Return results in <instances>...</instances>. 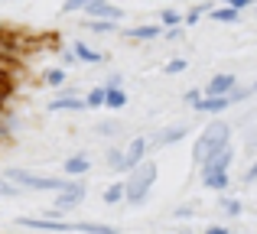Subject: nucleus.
<instances>
[{
    "instance_id": "nucleus-1",
    "label": "nucleus",
    "mask_w": 257,
    "mask_h": 234,
    "mask_svg": "<svg viewBox=\"0 0 257 234\" xmlns=\"http://www.w3.org/2000/svg\"><path fill=\"white\" fill-rule=\"evenodd\" d=\"M231 133H234L231 120H225V117L208 120L199 130V137L192 140V166L195 169H202L212 156H218L221 150H228V146H231Z\"/></svg>"
},
{
    "instance_id": "nucleus-2",
    "label": "nucleus",
    "mask_w": 257,
    "mask_h": 234,
    "mask_svg": "<svg viewBox=\"0 0 257 234\" xmlns=\"http://www.w3.org/2000/svg\"><path fill=\"white\" fill-rule=\"evenodd\" d=\"M4 176L23 192H52V195H59V192H65L72 185V179L65 176H46V172L26 169V166H7Z\"/></svg>"
},
{
    "instance_id": "nucleus-3",
    "label": "nucleus",
    "mask_w": 257,
    "mask_h": 234,
    "mask_svg": "<svg viewBox=\"0 0 257 234\" xmlns=\"http://www.w3.org/2000/svg\"><path fill=\"white\" fill-rule=\"evenodd\" d=\"M157 176H160L157 159H147L144 166H137V169L124 179V185H127V198H124V202L131 205V208H140V205L150 198L153 185H157Z\"/></svg>"
},
{
    "instance_id": "nucleus-4",
    "label": "nucleus",
    "mask_w": 257,
    "mask_h": 234,
    "mask_svg": "<svg viewBox=\"0 0 257 234\" xmlns=\"http://www.w3.org/2000/svg\"><path fill=\"white\" fill-rule=\"evenodd\" d=\"M13 224L30 231H46V234H78V221L72 218H43V215H20L13 218Z\"/></svg>"
},
{
    "instance_id": "nucleus-5",
    "label": "nucleus",
    "mask_w": 257,
    "mask_h": 234,
    "mask_svg": "<svg viewBox=\"0 0 257 234\" xmlns=\"http://www.w3.org/2000/svg\"><path fill=\"white\" fill-rule=\"evenodd\" d=\"M189 133H192V120H173V124L157 127L153 133H147V143H150V153H160L166 146H176Z\"/></svg>"
},
{
    "instance_id": "nucleus-6",
    "label": "nucleus",
    "mask_w": 257,
    "mask_h": 234,
    "mask_svg": "<svg viewBox=\"0 0 257 234\" xmlns=\"http://www.w3.org/2000/svg\"><path fill=\"white\" fill-rule=\"evenodd\" d=\"M88 198V182L85 179H72V185L65 192H59V195H52V211H59V215H69V211H75L78 205H82Z\"/></svg>"
},
{
    "instance_id": "nucleus-7",
    "label": "nucleus",
    "mask_w": 257,
    "mask_h": 234,
    "mask_svg": "<svg viewBox=\"0 0 257 234\" xmlns=\"http://www.w3.org/2000/svg\"><path fill=\"white\" fill-rule=\"evenodd\" d=\"M46 111H59V114H82V111H88L85 104V95H78L72 85H65L62 91H56V98L49 101V108Z\"/></svg>"
},
{
    "instance_id": "nucleus-8",
    "label": "nucleus",
    "mask_w": 257,
    "mask_h": 234,
    "mask_svg": "<svg viewBox=\"0 0 257 234\" xmlns=\"http://www.w3.org/2000/svg\"><path fill=\"white\" fill-rule=\"evenodd\" d=\"M85 20H101V23H120L124 7L111 0H85Z\"/></svg>"
},
{
    "instance_id": "nucleus-9",
    "label": "nucleus",
    "mask_w": 257,
    "mask_h": 234,
    "mask_svg": "<svg viewBox=\"0 0 257 234\" xmlns=\"http://www.w3.org/2000/svg\"><path fill=\"white\" fill-rule=\"evenodd\" d=\"M234 88H238L234 72H215V75L202 85V95H205V98H228Z\"/></svg>"
},
{
    "instance_id": "nucleus-10",
    "label": "nucleus",
    "mask_w": 257,
    "mask_h": 234,
    "mask_svg": "<svg viewBox=\"0 0 257 234\" xmlns=\"http://www.w3.org/2000/svg\"><path fill=\"white\" fill-rule=\"evenodd\" d=\"M124 156H127V176H131L137 166H144L147 159H150V143H147V137H131L127 140Z\"/></svg>"
},
{
    "instance_id": "nucleus-11",
    "label": "nucleus",
    "mask_w": 257,
    "mask_h": 234,
    "mask_svg": "<svg viewBox=\"0 0 257 234\" xmlns=\"http://www.w3.org/2000/svg\"><path fill=\"white\" fill-rule=\"evenodd\" d=\"M88 172H91V156L85 150H78V153L62 159V176L65 179H85Z\"/></svg>"
},
{
    "instance_id": "nucleus-12",
    "label": "nucleus",
    "mask_w": 257,
    "mask_h": 234,
    "mask_svg": "<svg viewBox=\"0 0 257 234\" xmlns=\"http://www.w3.org/2000/svg\"><path fill=\"white\" fill-rule=\"evenodd\" d=\"M69 49L78 56V62H82V65H94V69H98V65H107V62H111V56H107V52H98L94 46H88L85 39H75Z\"/></svg>"
},
{
    "instance_id": "nucleus-13",
    "label": "nucleus",
    "mask_w": 257,
    "mask_h": 234,
    "mask_svg": "<svg viewBox=\"0 0 257 234\" xmlns=\"http://www.w3.org/2000/svg\"><path fill=\"white\" fill-rule=\"evenodd\" d=\"M163 26L160 23H140V26H131V30H124V39H131V43H157V39H163Z\"/></svg>"
},
{
    "instance_id": "nucleus-14",
    "label": "nucleus",
    "mask_w": 257,
    "mask_h": 234,
    "mask_svg": "<svg viewBox=\"0 0 257 234\" xmlns=\"http://www.w3.org/2000/svg\"><path fill=\"white\" fill-rule=\"evenodd\" d=\"M228 108H231V101H228V98H202V101L192 108V114L215 120V117H221V114H225Z\"/></svg>"
},
{
    "instance_id": "nucleus-15",
    "label": "nucleus",
    "mask_w": 257,
    "mask_h": 234,
    "mask_svg": "<svg viewBox=\"0 0 257 234\" xmlns=\"http://www.w3.org/2000/svg\"><path fill=\"white\" fill-rule=\"evenodd\" d=\"M199 182H202V189H208V192L228 195V189H231V172H199Z\"/></svg>"
},
{
    "instance_id": "nucleus-16",
    "label": "nucleus",
    "mask_w": 257,
    "mask_h": 234,
    "mask_svg": "<svg viewBox=\"0 0 257 234\" xmlns=\"http://www.w3.org/2000/svg\"><path fill=\"white\" fill-rule=\"evenodd\" d=\"M124 130H127V124L117 120V117H104V120H94V124H91V133L101 137V140H114V137H120Z\"/></svg>"
},
{
    "instance_id": "nucleus-17",
    "label": "nucleus",
    "mask_w": 257,
    "mask_h": 234,
    "mask_svg": "<svg viewBox=\"0 0 257 234\" xmlns=\"http://www.w3.org/2000/svg\"><path fill=\"white\" fill-rule=\"evenodd\" d=\"M104 166L114 172V176H124V179H127V156H124V146H107V150H104Z\"/></svg>"
},
{
    "instance_id": "nucleus-18",
    "label": "nucleus",
    "mask_w": 257,
    "mask_h": 234,
    "mask_svg": "<svg viewBox=\"0 0 257 234\" xmlns=\"http://www.w3.org/2000/svg\"><path fill=\"white\" fill-rule=\"evenodd\" d=\"M231 163H234V143L228 146V150H221L218 156H212L199 172H231Z\"/></svg>"
},
{
    "instance_id": "nucleus-19",
    "label": "nucleus",
    "mask_w": 257,
    "mask_h": 234,
    "mask_svg": "<svg viewBox=\"0 0 257 234\" xmlns=\"http://www.w3.org/2000/svg\"><path fill=\"white\" fill-rule=\"evenodd\" d=\"M218 211L225 218H231V221H238V218L244 215V202L234 198V195H218Z\"/></svg>"
},
{
    "instance_id": "nucleus-20",
    "label": "nucleus",
    "mask_w": 257,
    "mask_h": 234,
    "mask_svg": "<svg viewBox=\"0 0 257 234\" xmlns=\"http://www.w3.org/2000/svg\"><path fill=\"white\" fill-rule=\"evenodd\" d=\"M157 23L163 26V30H176V26H186V13L179 10V7H163L157 17Z\"/></svg>"
},
{
    "instance_id": "nucleus-21",
    "label": "nucleus",
    "mask_w": 257,
    "mask_h": 234,
    "mask_svg": "<svg viewBox=\"0 0 257 234\" xmlns=\"http://www.w3.org/2000/svg\"><path fill=\"white\" fill-rule=\"evenodd\" d=\"M127 198V185H124V179L120 182H111V185H104L101 189V202L104 205H120Z\"/></svg>"
},
{
    "instance_id": "nucleus-22",
    "label": "nucleus",
    "mask_w": 257,
    "mask_h": 234,
    "mask_svg": "<svg viewBox=\"0 0 257 234\" xmlns=\"http://www.w3.org/2000/svg\"><path fill=\"white\" fill-rule=\"evenodd\" d=\"M127 104H131V95H127L124 88H117V91H107V95H104V111H111V114L124 111Z\"/></svg>"
},
{
    "instance_id": "nucleus-23",
    "label": "nucleus",
    "mask_w": 257,
    "mask_h": 234,
    "mask_svg": "<svg viewBox=\"0 0 257 234\" xmlns=\"http://www.w3.org/2000/svg\"><path fill=\"white\" fill-rule=\"evenodd\" d=\"M208 20H212V23H238L241 20V13L238 10H231V7H212V13H208Z\"/></svg>"
},
{
    "instance_id": "nucleus-24",
    "label": "nucleus",
    "mask_w": 257,
    "mask_h": 234,
    "mask_svg": "<svg viewBox=\"0 0 257 234\" xmlns=\"http://www.w3.org/2000/svg\"><path fill=\"white\" fill-rule=\"evenodd\" d=\"M65 69H46L43 72V85H49V88H56V91H62L65 88Z\"/></svg>"
},
{
    "instance_id": "nucleus-25",
    "label": "nucleus",
    "mask_w": 257,
    "mask_h": 234,
    "mask_svg": "<svg viewBox=\"0 0 257 234\" xmlns=\"http://www.w3.org/2000/svg\"><path fill=\"white\" fill-rule=\"evenodd\" d=\"M104 95H107V91L101 88V85H91V88H88V95H85L88 111H101V108H104Z\"/></svg>"
},
{
    "instance_id": "nucleus-26",
    "label": "nucleus",
    "mask_w": 257,
    "mask_h": 234,
    "mask_svg": "<svg viewBox=\"0 0 257 234\" xmlns=\"http://www.w3.org/2000/svg\"><path fill=\"white\" fill-rule=\"evenodd\" d=\"M208 13H212V4H192L186 10V30H189V26H195L202 17H208Z\"/></svg>"
},
{
    "instance_id": "nucleus-27",
    "label": "nucleus",
    "mask_w": 257,
    "mask_h": 234,
    "mask_svg": "<svg viewBox=\"0 0 257 234\" xmlns=\"http://www.w3.org/2000/svg\"><path fill=\"white\" fill-rule=\"evenodd\" d=\"M186 69H189V59L186 56H173L170 62H163V72H166V75H182Z\"/></svg>"
},
{
    "instance_id": "nucleus-28",
    "label": "nucleus",
    "mask_w": 257,
    "mask_h": 234,
    "mask_svg": "<svg viewBox=\"0 0 257 234\" xmlns=\"http://www.w3.org/2000/svg\"><path fill=\"white\" fill-rule=\"evenodd\" d=\"M0 198H23V189H17L4 172H0Z\"/></svg>"
},
{
    "instance_id": "nucleus-29",
    "label": "nucleus",
    "mask_w": 257,
    "mask_h": 234,
    "mask_svg": "<svg viewBox=\"0 0 257 234\" xmlns=\"http://www.w3.org/2000/svg\"><path fill=\"white\" fill-rule=\"evenodd\" d=\"M251 98H254V88H251V85H238V88L228 95V101H231V104H244V101H251Z\"/></svg>"
},
{
    "instance_id": "nucleus-30",
    "label": "nucleus",
    "mask_w": 257,
    "mask_h": 234,
    "mask_svg": "<svg viewBox=\"0 0 257 234\" xmlns=\"http://www.w3.org/2000/svg\"><path fill=\"white\" fill-rule=\"evenodd\" d=\"M170 218H173V221H192V218H195V205H176V208L170 211Z\"/></svg>"
},
{
    "instance_id": "nucleus-31",
    "label": "nucleus",
    "mask_w": 257,
    "mask_h": 234,
    "mask_svg": "<svg viewBox=\"0 0 257 234\" xmlns=\"http://www.w3.org/2000/svg\"><path fill=\"white\" fill-rule=\"evenodd\" d=\"M85 30L98 33V36H107V33H117V23H101V20H85Z\"/></svg>"
},
{
    "instance_id": "nucleus-32",
    "label": "nucleus",
    "mask_w": 257,
    "mask_h": 234,
    "mask_svg": "<svg viewBox=\"0 0 257 234\" xmlns=\"http://www.w3.org/2000/svg\"><path fill=\"white\" fill-rule=\"evenodd\" d=\"M241 182H244V185H254V182H257V156L251 159V166L241 172Z\"/></svg>"
},
{
    "instance_id": "nucleus-33",
    "label": "nucleus",
    "mask_w": 257,
    "mask_h": 234,
    "mask_svg": "<svg viewBox=\"0 0 257 234\" xmlns=\"http://www.w3.org/2000/svg\"><path fill=\"white\" fill-rule=\"evenodd\" d=\"M202 98H205V95H202V88H189L186 95H182V104H189V108H195V104H199Z\"/></svg>"
},
{
    "instance_id": "nucleus-34",
    "label": "nucleus",
    "mask_w": 257,
    "mask_h": 234,
    "mask_svg": "<svg viewBox=\"0 0 257 234\" xmlns=\"http://www.w3.org/2000/svg\"><path fill=\"white\" fill-rule=\"evenodd\" d=\"M59 10L62 13H85V0H65Z\"/></svg>"
},
{
    "instance_id": "nucleus-35",
    "label": "nucleus",
    "mask_w": 257,
    "mask_h": 234,
    "mask_svg": "<svg viewBox=\"0 0 257 234\" xmlns=\"http://www.w3.org/2000/svg\"><path fill=\"white\" fill-rule=\"evenodd\" d=\"M166 43H179V39H186V26H176V30H166L163 33Z\"/></svg>"
},
{
    "instance_id": "nucleus-36",
    "label": "nucleus",
    "mask_w": 257,
    "mask_h": 234,
    "mask_svg": "<svg viewBox=\"0 0 257 234\" xmlns=\"http://www.w3.org/2000/svg\"><path fill=\"white\" fill-rule=\"evenodd\" d=\"M244 150L251 153V159L257 156V130H251V133H247V140H244Z\"/></svg>"
},
{
    "instance_id": "nucleus-37",
    "label": "nucleus",
    "mask_w": 257,
    "mask_h": 234,
    "mask_svg": "<svg viewBox=\"0 0 257 234\" xmlns=\"http://www.w3.org/2000/svg\"><path fill=\"white\" fill-rule=\"evenodd\" d=\"M62 65H65V69H75V65H82V62H78V56L72 49H65L62 52Z\"/></svg>"
},
{
    "instance_id": "nucleus-38",
    "label": "nucleus",
    "mask_w": 257,
    "mask_h": 234,
    "mask_svg": "<svg viewBox=\"0 0 257 234\" xmlns=\"http://www.w3.org/2000/svg\"><path fill=\"white\" fill-rule=\"evenodd\" d=\"M228 7H231V10H238V13H244V10H251V0H228Z\"/></svg>"
},
{
    "instance_id": "nucleus-39",
    "label": "nucleus",
    "mask_w": 257,
    "mask_h": 234,
    "mask_svg": "<svg viewBox=\"0 0 257 234\" xmlns=\"http://www.w3.org/2000/svg\"><path fill=\"white\" fill-rule=\"evenodd\" d=\"M202 234H231V228H228V224H208Z\"/></svg>"
},
{
    "instance_id": "nucleus-40",
    "label": "nucleus",
    "mask_w": 257,
    "mask_h": 234,
    "mask_svg": "<svg viewBox=\"0 0 257 234\" xmlns=\"http://www.w3.org/2000/svg\"><path fill=\"white\" fill-rule=\"evenodd\" d=\"M251 88H254V95H257V78H254V85H251Z\"/></svg>"
},
{
    "instance_id": "nucleus-41",
    "label": "nucleus",
    "mask_w": 257,
    "mask_h": 234,
    "mask_svg": "<svg viewBox=\"0 0 257 234\" xmlns=\"http://www.w3.org/2000/svg\"><path fill=\"white\" fill-rule=\"evenodd\" d=\"M254 13H257V4H254Z\"/></svg>"
},
{
    "instance_id": "nucleus-42",
    "label": "nucleus",
    "mask_w": 257,
    "mask_h": 234,
    "mask_svg": "<svg viewBox=\"0 0 257 234\" xmlns=\"http://www.w3.org/2000/svg\"><path fill=\"white\" fill-rule=\"evenodd\" d=\"M120 234H124V231H120Z\"/></svg>"
}]
</instances>
